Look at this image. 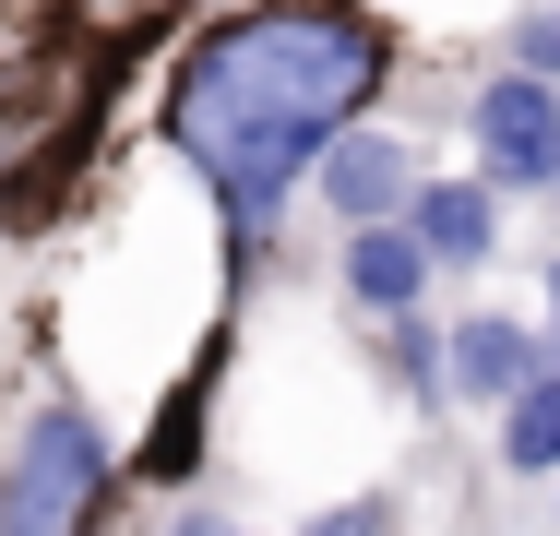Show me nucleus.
<instances>
[{"mask_svg":"<svg viewBox=\"0 0 560 536\" xmlns=\"http://www.w3.org/2000/svg\"><path fill=\"white\" fill-rule=\"evenodd\" d=\"M406 226L430 238V263H477V250H489V179H430V191H406Z\"/></svg>","mask_w":560,"mask_h":536,"instance_id":"7","label":"nucleus"},{"mask_svg":"<svg viewBox=\"0 0 560 536\" xmlns=\"http://www.w3.org/2000/svg\"><path fill=\"white\" fill-rule=\"evenodd\" d=\"M513 48H525V72H549V84H560V0H549V12H525Z\"/></svg>","mask_w":560,"mask_h":536,"instance_id":"9","label":"nucleus"},{"mask_svg":"<svg viewBox=\"0 0 560 536\" xmlns=\"http://www.w3.org/2000/svg\"><path fill=\"white\" fill-rule=\"evenodd\" d=\"M311 536H382V501H358V513H323Z\"/></svg>","mask_w":560,"mask_h":536,"instance_id":"10","label":"nucleus"},{"mask_svg":"<svg viewBox=\"0 0 560 536\" xmlns=\"http://www.w3.org/2000/svg\"><path fill=\"white\" fill-rule=\"evenodd\" d=\"M179 536H226V525H179Z\"/></svg>","mask_w":560,"mask_h":536,"instance_id":"12","label":"nucleus"},{"mask_svg":"<svg viewBox=\"0 0 560 536\" xmlns=\"http://www.w3.org/2000/svg\"><path fill=\"white\" fill-rule=\"evenodd\" d=\"M418 287H430V238L394 226V214H358V226H346V299H358V311H406Z\"/></svg>","mask_w":560,"mask_h":536,"instance_id":"4","label":"nucleus"},{"mask_svg":"<svg viewBox=\"0 0 560 536\" xmlns=\"http://www.w3.org/2000/svg\"><path fill=\"white\" fill-rule=\"evenodd\" d=\"M549 322H560V263H549Z\"/></svg>","mask_w":560,"mask_h":536,"instance_id":"11","label":"nucleus"},{"mask_svg":"<svg viewBox=\"0 0 560 536\" xmlns=\"http://www.w3.org/2000/svg\"><path fill=\"white\" fill-rule=\"evenodd\" d=\"M477 143H489V191H560V84L501 72L477 96Z\"/></svg>","mask_w":560,"mask_h":536,"instance_id":"3","label":"nucleus"},{"mask_svg":"<svg viewBox=\"0 0 560 536\" xmlns=\"http://www.w3.org/2000/svg\"><path fill=\"white\" fill-rule=\"evenodd\" d=\"M96 477H108V441L72 418V406H48V418L24 429L12 477H0V536H72L84 501H96Z\"/></svg>","mask_w":560,"mask_h":536,"instance_id":"2","label":"nucleus"},{"mask_svg":"<svg viewBox=\"0 0 560 536\" xmlns=\"http://www.w3.org/2000/svg\"><path fill=\"white\" fill-rule=\"evenodd\" d=\"M501 465L513 477H560V358H537V382L501 406Z\"/></svg>","mask_w":560,"mask_h":536,"instance_id":"8","label":"nucleus"},{"mask_svg":"<svg viewBox=\"0 0 560 536\" xmlns=\"http://www.w3.org/2000/svg\"><path fill=\"white\" fill-rule=\"evenodd\" d=\"M323 191H335L346 226H358V214H394L406 203V143H394V131H346L335 155H323Z\"/></svg>","mask_w":560,"mask_h":536,"instance_id":"5","label":"nucleus"},{"mask_svg":"<svg viewBox=\"0 0 560 536\" xmlns=\"http://www.w3.org/2000/svg\"><path fill=\"white\" fill-rule=\"evenodd\" d=\"M453 382L489 394V406H513V394L537 382V334H525V322H453Z\"/></svg>","mask_w":560,"mask_h":536,"instance_id":"6","label":"nucleus"},{"mask_svg":"<svg viewBox=\"0 0 560 536\" xmlns=\"http://www.w3.org/2000/svg\"><path fill=\"white\" fill-rule=\"evenodd\" d=\"M370 84H382V36L358 12H250V24L191 48L179 96H167V131L215 179L226 226L262 238L275 203L299 191V167H323L335 131L370 107Z\"/></svg>","mask_w":560,"mask_h":536,"instance_id":"1","label":"nucleus"}]
</instances>
